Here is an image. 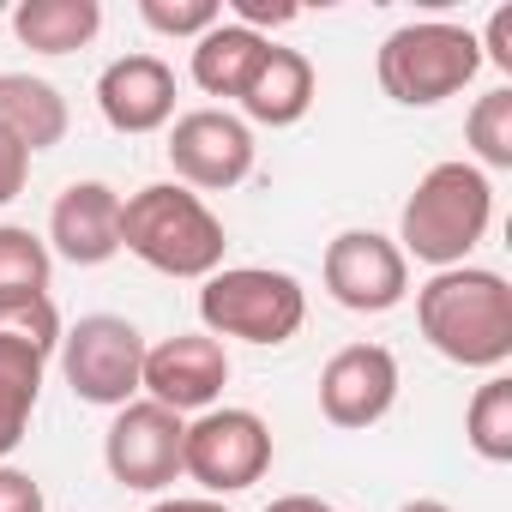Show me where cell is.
Returning <instances> with one entry per match:
<instances>
[{
    "instance_id": "cell-1",
    "label": "cell",
    "mask_w": 512,
    "mask_h": 512,
    "mask_svg": "<svg viewBox=\"0 0 512 512\" xmlns=\"http://www.w3.org/2000/svg\"><path fill=\"white\" fill-rule=\"evenodd\" d=\"M416 326L446 362L494 374L512 356V284L488 266L434 272L416 290Z\"/></svg>"
},
{
    "instance_id": "cell-2",
    "label": "cell",
    "mask_w": 512,
    "mask_h": 512,
    "mask_svg": "<svg viewBox=\"0 0 512 512\" xmlns=\"http://www.w3.org/2000/svg\"><path fill=\"white\" fill-rule=\"evenodd\" d=\"M121 247L139 266L163 272V278H187L205 284L211 272H223V217L181 181H151L133 199H121Z\"/></svg>"
},
{
    "instance_id": "cell-3",
    "label": "cell",
    "mask_w": 512,
    "mask_h": 512,
    "mask_svg": "<svg viewBox=\"0 0 512 512\" xmlns=\"http://www.w3.org/2000/svg\"><path fill=\"white\" fill-rule=\"evenodd\" d=\"M494 223V187L476 163H434L416 193L404 199L398 217V253L404 260H422L434 272L470 266L476 241Z\"/></svg>"
},
{
    "instance_id": "cell-4",
    "label": "cell",
    "mask_w": 512,
    "mask_h": 512,
    "mask_svg": "<svg viewBox=\"0 0 512 512\" xmlns=\"http://www.w3.org/2000/svg\"><path fill=\"white\" fill-rule=\"evenodd\" d=\"M374 73H380V91L398 109H434L482 73V49H476V31H464V25L416 19V25H398L380 43Z\"/></svg>"
},
{
    "instance_id": "cell-5",
    "label": "cell",
    "mask_w": 512,
    "mask_h": 512,
    "mask_svg": "<svg viewBox=\"0 0 512 512\" xmlns=\"http://www.w3.org/2000/svg\"><path fill=\"white\" fill-rule=\"evenodd\" d=\"M199 320H205V338L290 344L308 320V290L272 266H223L199 290Z\"/></svg>"
},
{
    "instance_id": "cell-6",
    "label": "cell",
    "mask_w": 512,
    "mask_h": 512,
    "mask_svg": "<svg viewBox=\"0 0 512 512\" xmlns=\"http://www.w3.org/2000/svg\"><path fill=\"white\" fill-rule=\"evenodd\" d=\"M272 470V428L260 410H241V404H211L187 422L181 440V476L199 482L211 500L241 494Z\"/></svg>"
},
{
    "instance_id": "cell-7",
    "label": "cell",
    "mask_w": 512,
    "mask_h": 512,
    "mask_svg": "<svg viewBox=\"0 0 512 512\" xmlns=\"http://www.w3.org/2000/svg\"><path fill=\"white\" fill-rule=\"evenodd\" d=\"M55 350H61V314H55L49 296L0 308V464L31 434V416H37L43 374H49Z\"/></svg>"
},
{
    "instance_id": "cell-8",
    "label": "cell",
    "mask_w": 512,
    "mask_h": 512,
    "mask_svg": "<svg viewBox=\"0 0 512 512\" xmlns=\"http://www.w3.org/2000/svg\"><path fill=\"white\" fill-rule=\"evenodd\" d=\"M61 374H67L79 404H97V410L133 404L139 374H145L139 326L121 320V314H85L73 332H61Z\"/></svg>"
},
{
    "instance_id": "cell-9",
    "label": "cell",
    "mask_w": 512,
    "mask_h": 512,
    "mask_svg": "<svg viewBox=\"0 0 512 512\" xmlns=\"http://www.w3.org/2000/svg\"><path fill=\"white\" fill-rule=\"evenodd\" d=\"M181 440H187V416H175L151 398H133L115 410V422L103 434V464L121 488L163 494L181 476Z\"/></svg>"
},
{
    "instance_id": "cell-10",
    "label": "cell",
    "mask_w": 512,
    "mask_h": 512,
    "mask_svg": "<svg viewBox=\"0 0 512 512\" xmlns=\"http://www.w3.org/2000/svg\"><path fill=\"white\" fill-rule=\"evenodd\" d=\"M320 278H326V296L338 308H350V314H386V308H398L410 296V260L380 229L332 235L326 260H320Z\"/></svg>"
},
{
    "instance_id": "cell-11",
    "label": "cell",
    "mask_w": 512,
    "mask_h": 512,
    "mask_svg": "<svg viewBox=\"0 0 512 512\" xmlns=\"http://www.w3.org/2000/svg\"><path fill=\"white\" fill-rule=\"evenodd\" d=\"M169 169L193 193H229L253 169V127L229 109H187L169 127Z\"/></svg>"
},
{
    "instance_id": "cell-12",
    "label": "cell",
    "mask_w": 512,
    "mask_h": 512,
    "mask_svg": "<svg viewBox=\"0 0 512 512\" xmlns=\"http://www.w3.org/2000/svg\"><path fill=\"white\" fill-rule=\"evenodd\" d=\"M229 386V350L205 332H175L163 344H145V374L139 392L175 416H199L223 398Z\"/></svg>"
},
{
    "instance_id": "cell-13",
    "label": "cell",
    "mask_w": 512,
    "mask_h": 512,
    "mask_svg": "<svg viewBox=\"0 0 512 512\" xmlns=\"http://www.w3.org/2000/svg\"><path fill=\"white\" fill-rule=\"evenodd\" d=\"M398 404V356L386 344H344L320 368V416L332 428H374Z\"/></svg>"
},
{
    "instance_id": "cell-14",
    "label": "cell",
    "mask_w": 512,
    "mask_h": 512,
    "mask_svg": "<svg viewBox=\"0 0 512 512\" xmlns=\"http://www.w3.org/2000/svg\"><path fill=\"white\" fill-rule=\"evenodd\" d=\"M49 253L67 266H109L121 253V193L109 181H73L49 211Z\"/></svg>"
},
{
    "instance_id": "cell-15",
    "label": "cell",
    "mask_w": 512,
    "mask_h": 512,
    "mask_svg": "<svg viewBox=\"0 0 512 512\" xmlns=\"http://www.w3.org/2000/svg\"><path fill=\"white\" fill-rule=\"evenodd\" d=\"M97 109L115 133H157L175 121V67L157 55H121L97 79Z\"/></svg>"
},
{
    "instance_id": "cell-16",
    "label": "cell",
    "mask_w": 512,
    "mask_h": 512,
    "mask_svg": "<svg viewBox=\"0 0 512 512\" xmlns=\"http://www.w3.org/2000/svg\"><path fill=\"white\" fill-rule=\"evenodd\" d=\"M241 115L253 121V127H296L308 109H314V61L302 55V49H266L260 55V67L247 73V85H241Z\"/></svg>"
},
{
    "instance_id": "cell-17",
    "label": "cell",
    "mask_w": 512,
    "mask_h": 512,
    "mask_svg": "<svg viewBox=\"0 0 512 512\" xmlns=\"http://www.w3.org/2000/svg\"><path fill=\"white\" fill-rule=\"evenodd\" d=\"M67 97L49 85V79H31V73H0V127H7L31 157L37 151H55L67 139Z\"/></svg>"
},
{
    "instance_id": "cell-18",
    "label": "cell",
    "mask_w": 512,
    "mask_h": 512,
    "mask_svg": "<svg viewBox=\"0 0 512 512\" xmlns=\"http://www.w3.org/2000/svg\"><path fill=\"white\" fill-rule=\"evenodd\" d=\"M266 49H272V37L217 19V25L193 43V85H199L205 97H241L247 73L260 67V55H266Z\"/></svg>"
},
{
    "instance_id": "cell-19",
    "label": "cell",
    "mask_w": 512,
    "mask_h": 512,
    "mask_svg": "<svg viewBox=\"0 0 512 512\" xmlns=\"http://www.w3.org/2000/svg\"><path fill=\"white\" fill-rule=\"evenodd\" d=\"M103 31L97 0H19L13 7V37L37 55H73Z\"/></svg>"
},
{
    "instance_id": "cell-20",
    "label": "cell",
    "mask_w": 512,
    "mask_h": 512,
    "mask_svg": "<svg viewBox=\"0 0 512 512\" xmlns=\"http://www.w3.org/2000/svg\"><path fill=\"white\" fill-rule=\"evenodd\" d=\"M49 272H55L49 241L31 235L25 223H0V308L43 302L49 296Z\"/></svg>"
},
{
    "instance_id": "cell-21",
    "label": "cell",
    "mask_w": 512,
    "mask_h": 512,
    "mask_svg": "<svg viewBox=\"0 0 512 512\" xmlns=\"http://www.w3.org/2000/svg\"><path fill=\"white\" fill-rule=\"evenodd\" d=\"M464 440L476 458L488 464H512V380L506 374H488L464 410Z\"/></svg>"
},
{
    "instance_id": "cell-22",
    "label": "cell",
    "mask_w": 512,
    "mask_h": 512,
    "mask_svg": "<svg viewBox=\"0 0 512 512\" xmlns=\"http://www.w3.org/2000/svg\"><path fill=\"white\" fill-rule=\"evenodd\" d=\"M464 139L476 169H512V85H494L488 97H476V109L464 115Z\"/></svg>"
},
{
    "instance_id": "cell-23",
    "label": "cell",
    "mask_w": 512,
    "mask_h": 512,
    "mask_svg": "<svg viewBox=\"0 0 512 512\" xmlns=\"http://www.w3.org/2000/svg\"><path fill=\"white\" fill-rule=\"evenodd\" d=\"M139 19L157 37H193L199 43L223 19V7H217V0H139Z\"/></svg>"
},
{
    "instance_id": "cell-24",
    "label": "cell",
    "mask_w": 512,
    "mask_h": 512,
    "mask_svg": "<svg viewBox=\"0 0 512 512\" xmlns=\"http://www.w3.org/2000/svg\"><path fill=\"white\" fill-rule=\"evenodd\" d=\"M25 181H31V151L0 127V205H13L25 193Z\"/></svg>"
},
{
    "instance_id": "cell-25",
    "label": "cell",
    "mask_w": 512,
    "mask_h": 512,
    "mask_svg": "<svg viewBox=\"0 0 512 512\" xmlns=\"http://www.w3.org/2000/svg\"><path fill=\"white\" fill-rule=\"evenodd\" d=\"M223 19L266 37V25H290V19H296V7H290V0H229V13H223Z\"/></svg>"
},
{
    "instance_id": "cell-26",
    "label": "cell",
    "mask_w": 512,
    "mask_h": 512,
    "mask_svg": "<svg viewBox=\"0 0 512 512\" xmlns=\"http://www.w3.org/2000/svg\"><path fill=\"white\" fill-rule=\"evenodd\" d=\"M0 512H43V482L0 464Z\"/></svg>"
},
{
    "instance_id": "cell-27",
    "label": "cell",
    "mask_w": 512,
    "mask_h": 512,
    "mask_svg": "<svg viewBox=\"0 0 512 512\" xmlns=\"http://www.w3.org/2000/svg\"><path fill=\"white\" fill-rule=\"evenodd\" d=\"M476 49H482V61H494L500 73H512V7H494V19L476 37Z\"/></svg>"
},
{
    "instance_id": "cell-28",
    "label": "cell",
    "mask_w": 512,
    "mask_h": 512,
    "mask_svg": "<svg viewBox=\"0 0 512 512\" xmlns=\"http://www.w3.org/2000/svg\"><path fill=\"white\" fill-rule=\"evenodd\" d=\"M151 512H229V506L211 500V494H169V500H157Z\"/></svg>"
},
{
    "instance_id": "cell-29",
    "label": "cell",
    "mask_w": 512,
    "mask_h": 512,
    "mask_svg": "<svg viewBox=\"0 0 512 512\" xmlns=\"http://www.w3.org/2000/svg\"><path fill=\"white\" fill-rule=\"evenodd\" d=\"M266 512H332L326 500H314V494H278Z\"/></svg>"
},
{
    "instance_id": "cell-30",
    "label": "cell",
    "mask_w": 512,
    "mask_h": 512,
    "mask_svg": "<svg viewBox=\"0 0 512 512\" xmlns=\"http://www.w3.org/2000/svg\"><path fill=\"white\" fill-rule=\"evenodd\" d=\"M398 512H452V506H446V500H404Z\"/></svg>"
},
{
    "instance_id": "cell-31",
    "label": "cell",
    "mask_w": 512,
    "mask_h": 512,
    "mask_svg": "<svg viewBox=\"0 0 512 512\" xmlns=\"http://www.w3.org/2000/svg\"><path fill=\"white\" fill-rule=\"evenodd\" d=\"M332 512H338V506H332Z\"/></svg>"
}]
</instances>
